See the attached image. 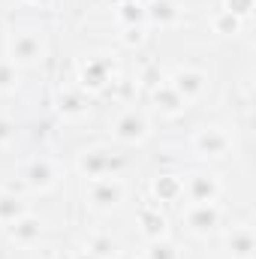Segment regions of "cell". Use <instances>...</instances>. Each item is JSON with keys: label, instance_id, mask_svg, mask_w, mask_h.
I'll return each mask as SVG.
<instances>
[{"label": "cell", "instance_id": "44dd1931", "mask_svg": "<svg viewBox=\"0 0 256 259\" xmlns=\"http://www.w3.org/2000/svg\"><path fill=\"white\" fill-rule=\"evenodd\" d=\"M238 24H241V18H235V15H232V12H226V9L214 18V30H217V33H235V30H238Z\"/></svg>", "mask_w": 256, "mask_h": 259}, {"label": "cell", "instance_id": "30bf717a", "mask_svg": "<svg viewBox=\"0 0 256 259\" xmlns=\"http://www.w3.org/2000/svg\"><path fill=\"white\" fill-rule=\"evenodd\" d=\"M145 21L160 24V27H172L181 21V6L175 0H154L145 6Z\"/></svg>", "mask_w": 256, "mask_h": 259}, {"label": "cell", "instance_id": "2e32d148", "mask_svg": "<svg viewBox=\"0 0 256 259\" xmlns=\"http://www.w3.org/2000/svg\"><path fill=\"white\" fill-rule=\"evenodd\" d=\"M226 244H229V250H232L235 259H250L253 256V232H250V226H235L229 232Z\"/></svg>", "mask_w": 256, "mask_h": 259}, {"label": "cell", "instance_id": "d4e9b609", "mask_svg": "<svg viewBox=\"0 0 256 259\" xmlns=\"http://www.w3.org/2000/svg\"><path fill=\"white\" fill-rule=\"evenodd\" d=\"M24 3H30V6H49L52 0H24Z\"/></svg>", "mask_w": 256, "mask_h": 259}, {"label": "cell", "instance_id": "5bb4252c", "mask_svg": "<svg viewBox=\"0 0 256 259\" xmlns=\"http://www.w3.org/2000/svg\"><path fill=\"white\" fill-rule=\"evenodd\" d=\"M154 103H157V109H160L163 115H181V112L187 109V103L178 97V91H175L172 84H157V88H154Z\"/></svg>", "mask_w": 256, "mask_h": 259}, {"label": "cell", "instance_id": "cb8c5ba5", "mask_svg": "<svg viewBox=\"0 0 256 259\" xmlns=\"http://www.w3.org/2000/svg\"><path fill=\"white\" fill-rule=\"evenodd\" d=\"M12 139H15V124H12L9 118H3V115H0V148H6Z\"/></svg>", "mask_w": 256, "mask_h": 259}, {"label": "cell", "instance_id": "ac0fdd59", "mask_svg": "<svg viewBox=\"0 0 256 259\" xmlns=\"http://www.w3.org/2000/svg\"><path fill=\"white\" fill-rule=\"evenodd\" d=\"M18 88V66L9 58H0V94H9Z\"/></svg>", "mask_w": 256, "mask_h": 259}, {"label": "cell", "instance_id": "6da1fadb", "mask_svg": "<svg viewBox=\"0 0 256 259\" xmlns=\"http://www.w3.org/2000/svg\"><path fill=\"white\" fill-rule=\"evenodd\" d=\"M6 58L12 61L15 66H30L36 61H42L46 55V42L36 30H12L6 36Z\"/></svg>", "mask_w": 256, "mask_h": 259}, {"label": "cell", "instance_id": "8992f818", "mask_svg": "<svg viewBox=\"0 0 256 259\" xmlns=\"http://www.w3.org/2000/svg\"><path fill=\"white\" fill-rule=\"evenodd\" d=\"M115 136H118L121 142H127V145H142V142L151 136V124H148V118H145L142 112L130 109V112H124V115L118 118Z\"/></svg>", "mask_w": 256, "mask_h": 259}, {"label": "cell", "instance_id": "5b68a950", "mask_svg": "<svg viewBox=\"0 0 256 259\" xmlns=\"http://www.w3.org/2000/svg\"><path fill=\"white\" fill-rule=\"evenodd\" d=\"M88 199H91V205L97 211H112V208H118L124 202V184L118 178H97L91 184Z\"/></svg>", "mask_w": 256, "mask_h": 259}, {"label": "cell", "instance_id": "ba28073f", "mask_svg": "<svg viewBox=\"0 0 256 259\" xmlns=\"http://www.w3.org/2000/svg\"><path fill=\"white\" fill-rule=\"evenodd\" d=\"M229 145H232L229 133L220 130V127H205L196 136V151H199L202 157H223V154L229 151Z\"/></svg>", "mask_w": 256, "mask_h": 259}, {"label": "cell", "instance_id": "ffe728a7", "mask_svg": "<svg viewBox=\"0 0 256 259\" xmlns=\"http://www.w3.org/2000/svg\"><path fill=\"white\" fill-rule=\"evenodd\" d=\"M88 253H94L97 259H109L115 253V241L109 235H94L91 244H88Z\"/></svg>", "mask_w": 256, "mask_h": 259}, {"label": "cell", "instance_id": "7c38bea8", "mask_svg": "<svg viewBox=\"0 0 256 259\" xmlns=\"http://www.w3.org/2000/svg\"><path fill=\"white\" fill-rule=\"evenodd\" d=\"M9 235H12V241L15 244H33V241H39V235H42V220L39 217H33V214H21L12 226H9Z\"/></svg>", "mask_w": 256, "mask_h": 259}, {"label": "cell", "instance_id": "4316f807", "mask_svg": "<svg viewBox=\"0 0 256 259\" xmlns=\"http://www.w3.org/2000/svg\"><path fill=\"white\" fill-rule=\"evenodd\" d=\"M145 259H148V256H145Z\"/></svg>", "mask_w": 256, "mask_h": 259}, {"label": "cell", "instance_id": "d6986e66", "mask_svg": "<svg viewBox=\"0 0 256 259\" xmlns=\"http://www.w3.org/2000/svg\"><path fill=\"white\" fill-rule=\"evenodd\" d=\"M163 226H166V220H163V214H160V211H151V208H145V211H142V229H145L154 241L163 235Z\"/></svg>", "mask_w": 256, "mask_h": 259}, {"label": "cell", "instance_id": "52a82bcc", "mask_svg": "<svg viewBox=\"0 0 256 259\" xmlns=\"http://www.w3.org/2000/svg\"><path fill=\"white\" fill-rule=\"evenodd\" d=\"M184 223L193 235H208L217 229L220 223V211L214 208V202H205V205H190L187 214H184Z\"/></svg>", "mask_w": 256, "mask_h": 259}, {"label": "cell", "instance_id": "603a6c76", "mask_svg": "<svg viewBox=\"0 0 256 259\" xmlns=\"http://www.w3.org/2000/svg\"><path fill=\"white\" fill-rule=\"evenodd\" d=\"M175 256H178L175 247L166 244V241H154V247H151V253H148V259H175Z\"/></svg>", "mask_w": 256, "mask_h": 259}, {"label": "cell", "instance_id": "9a60e30c", "mask_svg": "<svg viewBox=\"0 0 256 259\" xmlns=\"http://www.w3.org/2000/svg\"><path fill=\"white\" fill-rule=\"evenodd\" d=\"M21 214H27L24 199L15 196L12 190H0V226H12Z\"/></svg>", "mask_w": 256, "mask_h": 259}, {"label": "cell", "instance_id": "9c48e42d", "mask_svg": "<svg viewBox=\"0 0 256 259\" xmlns=\"http://www.w3.org/2000/svg\"><path fill=\"white\" fill-rule=\"evenodd\" d=\"M24 181H27L33 190H52V187L58 184V169H55V163H52V160L39 157V160H33V163L27 166Z\"/></svg>", "mask_w": 256, "mask_h": 259}, {"label": "cell", "instance_id": "4fadbf2b", "mask_svg": "<svg viewBox=\"0 0 256 259\" xmlns=\"http://www.w3.org/2000/svg\"><path fill=\"white\" fill-rule=\"evenodd\" d=\"M61 115H64L66 121H78V118H84L88 115V100H84V94L81 91H75V88H66L61 91Z\"/></svg>", "mask_w": 256, "mask_h": 259}, {"label": "cell", "instance_id": "484cf974", "mask_svg": "<svg viewBox=\"0 0 256 259\" xmlns=\"http://www.w3.org/2000/svg\"><path fill=\"white\" fill-rule=\"evenodd\" d=\"M78 259H97V256H94V253H88V250H84V253H81V256H78Z\"/></svg>", "mask_w": 256, "mask_h": 259}, {"label": "cell", "instance_id": "e0dca14e", "mask_svg": "<svg viewBox=\"0 0 256 259\" xmlns=\"http://www.w3.org/2000/svg\"><path fill=\"white\" fill-rule=\"evenodd\" d=\"M154 190L160 199H178L181 196V178H175V175H160L157 181H154Z\"/></svg>", "mask_w": 256, "mask_h": 259}, {"label": "cell", "instance_id": "7402d4cb", "mask_svg": "<svg viewBox=\"0 0 256 259\" xmlns=\"http://www.w3.org/2000/svg\"><path fill=\"white\" fill-rule=\"evenodd\" d=\"M253 9V0H226V12H232L235 18H247Z\"/></svg>", "mask_w": 256, "mask_h": 259}, {"label": "cell", "instance_id": "277c9868", "mask_svg": "<svg viewBox=\"0 0 256 259\" xmlns=\"http://www.w3.org/2000/svg\"><path fill=\"white\" fill-rule=\"evenodd\" d=\"M181 193H187L190 205H205V202H214L220 193V181L208 172H193L190 178L184 181L181 178Z\"/></svg>", "mask_w": 256, "mask_h": 259}, {"label": "cell", "instance_id": "7a4b0ae2", "mask_svg": "<svg viewBox=\"0 0 256 259\" xmlns=\"http://www.w3.org/2000/svg\"><path fill=\"white\" fill-rule=\"evenodd\" d=\"M124 160L118 154H112L109 148H88L81 157H78V172L91 181L97 178H118Z\"/></svg>", "mask_w": 256, "mask_h": 259}, {"label": "cell", "instance_id": "3957f363", "mask_svg": "<svg viewBox=\"0 0 256 259\" xmlns=\"http://www.w3.org/2000/svg\"><path fill=\"white\" fill-rule=\"evenodd\" d=\"M169 84L178 91V97L184 103H196L205 94V88H208V75L202 69H196V66H181V69H175Z\"/></svg>", "mask_w": 256, "mask_h": 259}, {"label": "cell", "instance_id": "8fae6325", "mask_svg": "<svg viewBox=\"0 0 256 259\" xmlns=\"http://www.w3.org/2000/svg\"><path fill=\"white\" fill-rule=\"evenodd\" d=\"M78 81H81V88L103 91V88L112 81L109 61H88V64H81V69H78Z\"/></svg>", "mask_w": 256, "mask_h": 259}]
</instances>
